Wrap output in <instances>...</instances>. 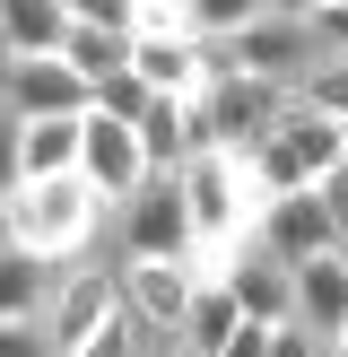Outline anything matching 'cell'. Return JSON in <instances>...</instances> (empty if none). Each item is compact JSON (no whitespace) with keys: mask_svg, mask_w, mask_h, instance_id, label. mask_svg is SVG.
Listing matches in <instances>:
<instances>
[{"mask_svg":"<svg viewBox=\"0 0 348 357\" xmlns=\"http://www.w3.org/2000/svg\"><path fill=\"white\" fill-rule=\"evenodd\" d=\"M104 218H113V201H104L87 174H44V183H17L9 192V244L44 253L52 271L87 261V244L104 236Z\"/></svg>","mask_w":348,"mask_h":357,"instance_id":"1","label":"cell"},{"mask_svg":"<svg viewBox=\"0 0 348 357\" xmlns=\"http://www.w3.org/2000/svg\"><path fill=\"white\" fill-rule=\"evenodd\" d=\"M174 192H183V218H191V271H218L261 218L253 183H244V157H226V149H191L174 166Z\"/></svg>","mask_w":348,"mask_h":357,"instance_id":"2","label":"cell"},{"mask_svg":"<svg viewBox=\"0 0 348 357\" xmlns=\"http://www.w3.org/2000/svg\"><path fill=\"white\" fill-rule=\"evenodd\" d=\"M200 52H209V79H218V70H244V79L296 87V79H305V61H313L322 44H313V26H305V17L261 9L253 26H235V35H200Z\"/></svg>","mask_w":348,"mask_h":357,"instance_id":"3","label":"cell"},{"mask_svg":"<svg viewBox=\"0 0 348 357\" xmlns=\"http://www.w3.org/2000/svg\"><path fill=\"white\" fill-rule=\"evenodd\" d=\"M104 236H113V253H104V261H191V218H183L174 174H148L131 201H113Z\"/></svg>","mask_w":348,"mask_h":357,"instance_id":"4","label":"cell"},{"mask_svg":"<svg viewBox=\"0 0 348 357\" xmlns=\"http://www.w3.org/2000/svg\"><path fill=\"white\" fill-rule=\"evenodd\" d=\"M113 314H122V279H113V261H70V271L52 279V296H44V340H52V357L87 349Z\"/></svg>","mask_w":348,"mask_h":357,"instance_id":"5","label":"cell"},{"mask_svg":"<svg viewBox=\"0 0 348 357\" xmlns=\"http://www.w3.org/2000/svg\"><path fill=\"white\" fill-rule=\"evenodd\" d=\"M200 114H209V149L244 157L253 139H270V131H278V114H287V87L244 79V70H218V79L200 87Z\"/></svg>","mask_w":348,"mask_h":357,"instance_id":"6","label":"cell"},{"mask_svg":"<svg viewBox=\"0 0 348 357\" xmlns=\"http://www.w3.org/2000/svg\"><path fill=\"white\" fill-rule=\"evenodd\" d=\"M253 244H261V253H278V261H313V253H340V218H331L322 183H305V192H278V201H261V218H253Z\"/></svg>","mask_w":348,"mask_h":357,"instance_id":"7","label":"cell"},{"mask_svg":"<svg viewBox=\"0 0 348 357\" xmlns=\"http://www.w3.org/2000/svg\"><path fill=\"white\" fill-rule=\"evenodd\" d=\"M200 279H226V296H235L244 323H287V314H296V261L261 253L253 236H244L235 253L218 261V271H200Z\"/></svg>","mask_w":348,"mask_h":357,"instance_id":"8","label":"cell"},{"mask_svg":"<svg viewBox=\"0 0 348 357\" xmlns=\"http://www.w3.org/2000/svg\"><path fill=\"white\" fill-rule=\"evenodd\" d=\"M0 105L9 114H87V79L61 52H9L0 61Z\"/></svg>","mask_w":348,"mask_h":357,"instance_id":"9","label":"cell"},{"mask_svg":"<svg viewBox=\"0 0 348 357\" xmlns=\"http://www.w3.org/2000/svg\"><path fill=\"white\" fill-rule=\"evenodd\" d=\"M113 279H122V314H131L139 331H157V340H174V331H183L191 261H113Z\"/></svg>","mask_w":348,"mask_h":357,"instance_id":"10","label":"cell"},{"mask_svg":"<svg viewBox=\"0 0 348 357\" xmlns=\"http://www.w3.org/2000/svg\"><path fill=\"white\" fill-rule=\"evenodd\" d=\"M79 174L104 192V201H131V192L148 183L139 131H131V122H104V114H79Z\"/></svg>","mask_w":348,"mask_h":357,"instance_id":"11","label":"cell"},{"mask_svg":"<svg viewBox=\"0 0 348 357\" xmlns=\"http://www.w3.org/2000/svg\"><path fill=\"white\" fill-rule=\"evenodd\" d=\"M131 79L148 96H200L209 52H200V35H131Z\"/></svg>","mask_w":348,"mask_h":357,"instance_id":"12","label":"cell"},{"mask_svg":"<svg viewBox=\"0 0 348 357\" xmlns=\"http://www.w3.org/2000/svg\"><path fill=\"white\" fill-rule=\"evenodd\" d=\"M287 323H305L313 340H340V323H348V261L340 253L296 261V314Z\"/></svg>","mask_w":348,"mask_h":357,"instance_id":"13","label":"cell"},{"mask_svg":"<svg viewBox=\"0 0 348 357\" xmlns=\"http://www.w3.org/2000/svg\"><path fill=\"white\" fill-rule=\"evenodd\" d=\"M278 139H287V157L305 166V183H331V174L348 166V122H331V114H305L296 96H287V114H278Z\"/></svg>","mask_w":348,"mask_h":357,"instance_id":"14","label":"cell"},{"mask_svg":"<svg viewBox=\"0 0 348 357\" xmlns=\"http://www.w3.org/2000/svg\"><path fill=\"white\" fill-rule=\"evenodd\" d=\"M79 174V114H26L17 122V183Z\"/></svg>","mask_w":348,"mask_h":357,"instance_id":"15","label":"cell"},{"mask_svg":"<svg viewBox=\"0 0 348 357\" xmlns=\"http://www.w3.org/2000/svg\"><path fill=\"white\" fill-rule=\"evenodd\" d=\"M52 261L26 253V244H0V323H44V296H52Z\"/></svg>","mask_w":348,"mask_h":357,"instance_id":"16","label":"cell"},{"mask_svg":"<svg viewBox=\"0 0 348 357\" xmlns=\"http://www.w3.org/2000/svg\"><path fill=\"white\" fill-rule=\"evenodd\" d=\"M235 323H244V314H235V296H226V279H200V271H191V305H183V331H174V349L218 357V340H226Z\"/></svg>","mask_w":348,"mask_h":357,"instance_id":"17","label":"cell"},{"mask_svg":"<svg viewBox=\"0 0 348 357\" xmlns=\"http://www.w3.org/2000/svg\"><path fill=\"white\" fill-rule=\"evenodd\" d=\"M70 9L61 0H0V61L9 52H61Z\"/></svg>","mask_w":348,"mask_h":357,"instance_id":"18","label":"cell"},{"mask_svg":"<svg viewBox=\"0 0 348 357\" xmlns=\"http://www.w3.org/2000/svg\"><path fill=\"white\" fill-rule=\"evenodd\" d=\"M61 61L96 87V79H113V70H131V35H122V26H70L61 35Z\"/></svg>","mask_w":348,"mask_h":357,"instance_id":"19","label":"cell"},{"mask_svg":"<svg viewBox=\"0 0 348 357\" xmlns=\"http://www.w3.org/2000/svg\"><path fill=\"white\" fill-rule=\"evenodd\" d=\"M131 131H139V157H148V174H174V166L191 157V139H183V96H157L148 114L131 122Z\"/></svg>","mask_w":348,"mask_h":357,"instance_id":"20","label":"cell"},{"mask_svg":"<svg viewBox=\"0 0 348 357\" xmlns=\"http://www.w3.org/2000/svg\"><path fill=\"white\" fill-rule=\"evenodd\" d=\"M305 114H331V122H348V52H313L305 61V79L287 87Z\"/></svg>","mask_w":348,"mask_h":357,"instance_id":"21","label":"cell"},{"mask_svg":"<svg viewBox=\"0 0 348 357\" xmlns=\"http://www.w3.org/2000/svg\"><path fill=\"white\" fill-rule=\"evenodd\" d=\"M148 105H157V96L131 79V70H113V79H96V87H87V114H104V122H139Z\"/></svg>","mask_w":348,"mask_h":357,"instance_id":"22","label":"cell"},{"mask_svg":"<svg viewBox=\"0 0 348 357\" xmlns=\"http://www.w3.org/2000/svg\"><path fill=\"white\" fill-rule=\"evenodd\" d=\"M261 9H278V0H191V35H235Z\"/></svg>","mask_w":348,"mask_h":357,"instance_id":"23","label":"cell"},{"mask_svg":"<svg viewBox=\"0 0 348 357\" xmlns=\"http://www.w3.org/2000/svg\"><path fill=\"white\" fill-rule=\"evenodd\" d=\"M131 35H191L183 0H131Z\"/></svg>","mask_w":348,"mask_h":357,"instance_id":"24","label":"cell"},{"mask_svg":"<svg viewBox=\"0 0 348 357\" xmlns=\"http://www.w3.org/2000/svg\"><path fill=\"white\" fill-rule=\"evenodd\" d=\"M139 340H148V331H139L131 314H113V323H104L96 340H87V349H70V357H139Z\"/></svg>","mask_w":348,"mask_h":357,"instance_id":"25","label":"cell"},{"mask_svg":"<svg viewBox=\"0 0 348 357\" xmlns=\"http://www.w3.org/2000/svg\"><path fill=\"white\" fill-rule=\"evenodd\" d=\"M70 9V26H122L131 35V0H61Z\"/></svg>","mask_w":348,"mask_h":357,"instance_id":"26","label":"cell"},{"mask_svg":"<svg viewBox=\"0 0 348 357\" xmlns=\"http://www.w3.org/2000/svg\"><path fill=\"white\" fill-rule=\"evenodd\" d=\"M331 340H313V331L305 323H270V349H261V357H322Z\"/></svg>","mask_w":348,"mask_h":357,"instance_id":"27","label":"cell"},{"mask_svg":"<svg viewBox=\"0 0 348 357\" xmlns=\"http://www.w3.org/2000/svg\"><path fill=\"white\" fill-rule=\"evenodd\" d=\"M305 26H313V44H322V52H348V0H331V9H313Z\"/></svg>","mask_w":348,"mask_h":357,"instance_id":"28","label":"cell"},{"mask_svg":"<svg viewBox=\"0 0 348 357\" xmlns=\"http://www.w3.org/2000/svg\"><path fill=\"white\" fill-rule=\"evenodd\" d=\"M0 357H52L44 323H0Z\"/></svg>","mask_w":348,"mask_h":357,"instance_id":"29","label":"cell"},{"mask_svg":"<svg viewBox=\"0 0 348 357\" xmlns=\"http://www.w3.org/2000/svg\"><path fill=\"white\" fill-rule=\"evenodd\" d=\"M17 122H26V114H9V105H0V201L17 192Z\"/></svg>","mask_w":348,"mask_h":357,"instance_id":"30","label":"cell"},{"mask_svg":"<svg viewBox=\"0 0 348 357\" xmlns=\"http://www.w3.org/2000/svg\"><path fill=\"white\" fill-rule=\"evenodd\" d=\"M261 349H270V323H235L218 340V357H261Z\"/></svg>","mask_w":348,"mask_h":357,"instance_id":"31","label":"cell"},{"mask_svg":"<svg viewBox=\"0 0 348 357\" xmlns=\"http://www.w3.org/2000/svg\"><path fill=\"white\" fill-rule=\"evenodd\" d=\"M322 201H331V218H340V261H348V183H340V174L322 183Z\"/></svg>","mask_w":348,"mask_h":357,"instance_id":"32","label":"cell"},{"mask_svg":"<svg viewBox=\"0 0 348 357\" xmlns=\"http://www.w3.org/2000/svg\"><path fill=\"white\" fill-rule=\"evenodd\" d=\"M0 244H9V201H0Z\"/></svg>","mask_w":348,"mask_h":357,"instance_id":"33","label":"cell"},{"mask_svg":"<svg viewBox=\"0 0 348 357\" xmlns=\"http://www.w3.org/2000/svg\"><path fill=\"white\" fill-rule=\"evenodd\" d=\"M322 357H348V349H340V340H331V349H322Z\"/></svg>","mask_w":348,"mask_h":357,"instance_id":"34","label":"cell"},{"mask_svg":"<svg viewBox=\"0 0 348 357\" xmlns=\"http://www.w3.org/2000/svg\"><path fill=\"white\" fill-rule=\"evenodd\" d=\"M166 357H191V349H166Z\"/></svg>","mask_w":348,"mask_h":357,"instance_id":"35","label":"cell"},{"mask_svg":"<svg viewBox=\"0 0 348 357\" xmlns=\"http://www.w3.org/2000/svg\"><path fill=\"white\" fill-rule=\"evenodd\" d=\"M340 349H348V323H340Z\"/></svg>","mask_w":348,"mask_h":357,"instance_id":"36","label":"cell"},{"mask_svg":"<svg viewBox=\"0 0 348 357\" xmlns=\"http://www.w3.org/2000/svg\"><path fill=\"white\" fill-rule=\"evenodd\" d=\"M340 183H348V166H340Z\"/></svg>","mask_w":348,"mask_h":357,"instance_id":"37","label":"cell"},{"mask_svg":"<svg viewBox=\"0 0 348 357\" xmlns=\"http://www.w3.org/2000/svg\"><path fill=\"white\" fill-rule=\"evenodd\" d=\"M183 9H191V0H183Z\"/></svg>","mask_w":348,"mask_h":357,"instance_id":"38","label":"cell"}]
</instances>
